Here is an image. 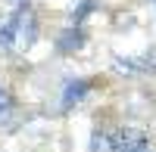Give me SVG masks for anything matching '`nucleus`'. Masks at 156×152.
<instances>
[{"label": "nucleus", "instance_id": "f257e3e1", "mask_svg": "<svg viewBox=\"0 0 156 152\" xmlns=\"http://www.w3.org/2000/svg\"><path fill=\"white\" fill-rule=\"evenodd\" d=\"M37 37V19L31 9L12 12V16H0V56L25 53Z\"/></svg>", "mask_w": 156, "mask_h": 152}, {"label": "nucleus", "instance_id": "f03ea898", "mask_svg": "<svg viewBox=\"0 0 156 152\" xmlns=\"http://www.w3.org/2000/svg\"><path fill=\"white\" fill-rule=\"evenodd\" d=\"M115 71H125V74H144V71H156V50H147L140 56H131V59H115L112 62Z\"/></svg>", "mask_w": 156, "mask_h": 152}, {"label": "nucleus", "instance_id": "7ed1b4c3", "mask_svg": "<svg viewBox=\"0 0 156 152\" xmlns=\"http://www.w3.org/2000/svg\"><path fill=\"white\" fill-rule=\"evenodd\" d=\"M115 152H153V146L137 131H119L115 134Z\"/></svg>", "mask_w": 156, "mask_h": 152}, {"label": "nucleus", "instance_id": "20e7f679", "mask_svg": "<svg viewBox=\"0 0 156 152\" xmlns=\"http://www.w3.org/2000/svg\"><path fill=\"white\" fill-rule=\"evenodd\" d=\"M87 93V81H69L66 84V93H62V109H72L84 99Z\"/></svg>", "mask_w": 156, "mask_h": 152}, {"label": "nucleus", "instance_id": "39448f33", "mask_svg": "<svg viewBox=\"0 0 156 152\" xmlns=\"http://www.w3.org/2000/svg\"><path fill=\"white\" fill-rule=\"evenodd\" d=\"M90 152H115V134L94 131V137H90Z\"/></svg>", "mask_w": 156, "mask_h": 152}, {"label": "nucleus", "instance_id": "423d86ee", "mask_svg": "<svg viewBox=\"0 0 156 152\" xmlns=\"http://www.w3.org/2000/svg\"><path fill=\"white\" fill-rule=\"evenodd\" d=\"M22 9H31L28 0H0V16H12V12H22Z\"/></svg>", "mask_w": 156, "mask_h": 152}, {"label": "nucleus", "instance_id": "0eeeda50", "mask_svg": "<svg viewBox=\"0 0 156 152\" xmlns=\"http://www.w3.org/2000/svg\"><path fill=\"white\" fill-rule=\"evenodd\" d=\"M9 112H12V96L3 90V87H0V121L9 118Z\"/></svg>", "mask_w": 156, "mask_h": 152}]
</instances>
